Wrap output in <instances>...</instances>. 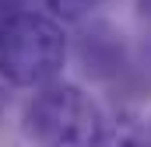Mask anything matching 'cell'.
Returning a JSON list of instances; mask_svg holds the SVG:
<instances>
[{"instance_id": "6da1fadb", "label": "cell", "mask_w": 151, "mask_h": 147, "mask_svg": "<svg viewBox=\"0 0 151 147\" xmlns=\"http://www.w3.org/2000/svg\"><path fill=\"white\" fill-rule=\"evenodd\" d=\"M70 56V39L63 25L46 11H11L0 14V81L11 88H46L53 84Z\"/></svg>"}, {"instance_id": "3957f363", "label": "cell", "mask_w": 151, "mask_h": 147, "mask_svg": "<svg viewBox=\"0 0 151 147\" xmlns=\"http://www.w3.org/2000/svg\"><path fill=\"white\" fill-rule=\"evenodd\" d=\"M77 63L95 81H113L127 70V42L123 32L109 21H91L77 39Z\"/></svg>"}, {"instance_id": "5b68a950", "label": "cell", "mask_w": 151, "mask_h": 147, "mask_svg": "<svg viewBox=\"0 0 151 147\" xmlns=\"http://www.w3.org/2000/svg\"><path fill=\"white\" fill-rule=\"evenodd\" d=\"M46 4V14H53L60 25L63 21H84L91 11H99L106 0H42Z\"/></svg>"}, {"instance_id": "7a4b0ae2", "label": "cell", "mask_w": 151, "mask_h": 147, "mask_svg": "<svg viewBox=\"0 0 151 147\" xmlns=\"http://www.w3.org/2000/svg\"><path fill=\"white\" fill-rule=\"evenodd\" d=\"M21 126L32 147H106L109 119L81 84L53 81L28 98Z\"/></svg>"}, {"instance_id": "8992f818", "label": "cell", "mask_w": 151, "mask_h": 147, "mask_svg": "<svg viewBox=\"0 0 151 147\" xmlns=\"http://www.w3.org/2000/svg\"><path fill=\"white\" fill-rule=\"evenodd\" d=\"M137 11H141V18L151 25V0H137Z\"/></svg>"}, {"instance_id": "277c9868", "label": "cell", "mask_w": 151, "mask_h": 147, "mask_svg": "<svg viewBox=\"0 0 151 147\" xmlns=\"http://www.w3.org/2000/svg\"><path fill=\"white\" fill-rule=\"evenodd\" d=\"M106 147H151V123L123 109L106 130Z\"/></svg>"}]
</instances>
